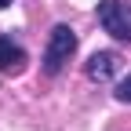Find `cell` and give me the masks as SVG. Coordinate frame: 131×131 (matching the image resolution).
<instances>
[{
    "instance_id": "cell-2",
    "label": "cell",
    "mask_w": 131,
    "mask_h": 131,
    "mask_svg": "<svg viewBox=\"0 0 131 131\" xmlns=\"http://www.w3.org/2000/svg\"><path fill=\"white\" fill-rule=\"evenodd\" d=\"M98 22L109 37L131 44V4L124 0H98Z\"/></svg>"
},
{
    "instance_id": "cell-4",
    "label": "cell",
    "mask_w": 131,
    "mask_h": 131,
    "mask_svg": "<svg viewBox=\"0 0 131 131\" xmlns=\"http://www.w3.org/2000/svg\"><path fill=\"white\" fill-rule=\"evenodd\" d=\"M22 47L18 44H11V37H0V73H7V69H22Z\"/></svg>"
},
{
    "instance_id": "cell-5",
    "label": "cell",
    "mask_w": 131,
    "mask_h": 131,
    "mask_svg": "<svg viewBox=\"0 0 131 131\" xmlns=\"http://www.w3.org/2000/svg\"><path fill=\"white\" fill-rule=\"evenodd\" d=\"M117 98H120V102H131V77H124L117 84Z\"/></svg>"
},
{
    "instance_id": "cell-6",
    "label": "cell",
    "mask_w": 131,
    "mask_h": 131,
    "mask_svg": "<svg viewBox=\"0 0 131 131\" xmlns=\"http://www.w3.org/2000/svg\"><path fill=\"white\" fill-rule=\"evenodd\" d=\"M7 4H11V0H0V7H7Z\"/></svg>"
},
{
    "instance_id": "cell-3",
    "label": "cell",
    "mask_w": 131,
    "mask_h": 131,
    "mask_svg": "<svg viewBox=\"0 0 131 131\" xmlns=\"http://www.w3.org/2000/svg\"><path fill=\"white\" fill-rule=\"evenodd\" d=\"M117 66H120V58L113 55V51H95V55L88 58L84 69H88V77L95 80V84H106V80L117 73Z\"/></svg>"
},
{
    "instance_id": "cell-1",
    "label": "cell",
    "mask_w": 131,
    "mask_h": 131,
    "mask_svg": "<svg viewBox=\"0 0 131 131\" xmlns=\"http://www.w3.org/2000/svg\"><path fill=\"white\" fill-rule=\"evenodd\" d=\"M77 51V33L69 26H55L51 37H47V51H44V73H58L66 62H69V55Z\"/></svg>"
}]
</instances>
